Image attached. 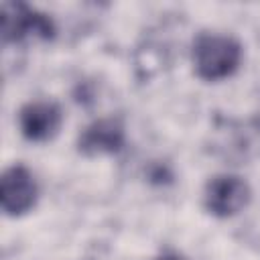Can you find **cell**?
Segmentation results:
<instances>
[{"mask_svg": "<svg viewBox=\"0 0 260 260\" xmlns=\"http://www.w3.org/2000/svg\"><path fill=\"white\" fill-rule=\"evenodd\" d=\"M193 67L205 81H219L230 77L242 61V45L230 35L201 32L193 41Z\"/></svg>", "mask_w": 260, "mask_h": 260, "instance_id": "1", "label": "cell"}, {"mask_svg": "<svg viewBox=\"0 0 260 260\" xmlns=\"http://www.w3.org/2000/svg\"><path fill=\"white\" fill-rule=\"evenodd\" d=\"M26 37H37L43 41L53 39L55 37L53 20L47 14L22 2H4L2 4V41L16 43Z\"/></svg>", "mask_w": 260, "mask_h": 260, "instance_id": "2", "label": "cell"}, {"mask_svg": "<svg viewBox=\"0 0 260 260\" xmlns=\"http://www.w3.org/2000/svg\"><path fill=\"white\" fill-rule=\"evenodd\" d=\"M39 187L32 173L22 165H12L0 179V205L10 217H18L30 211L37 203Z\"/></svg>", "mask_w": 260, "mask_h": 260, "instance_id": "3", "label": "cell"}, {"mask_svg": "<svg viewBox=\"0 0 260 260\" xmlns=\"http://www.w3.org/2000/svg\"><path fill=\"white\" fill-rule=\"evenodd\" d=\"M205 209L217 217H232L250 203V187L236 175H217L205 185Z\"/></svg>", "mask_w": 260, "mask_h": 260, "instance_id": "4", "label": "cell"}, {"mask_svg": "<svg viewBox=\"0 0 260 260\" xmlns=\"http://www.w3.org/2000/svg\"><path fill=\"white\" fill-rule=\"evenodd\" d=\"M63 122V112L59 104L49 100H37L28 102L18 112V126L26 140L32 142H45L51 140Z\"/></svg>", "mask_w": 260, "mask_h": 260, "instance_id": "5", "label": "cell"}, {"mask_svg": "<svg viewBox=\"0 0 260 260\" xmlns=\"http://www.w3.org/2000/svg\"><path fill=\"white\" fill-rule=\"evenodd\" d=\"M124 140H126L124 126L118 118H100L81 132L77 146L87 156L114 154L122 150Z\"/></svg>", "mask_w": 260, "mask_h": 260, "instance_id": "6", "label": "cell"}, {"mask_svg": "<svg viewBox=\"0 0 260 260\" xmlns=\"http://www.w3.org/2000/svg\"><path fill=\"white\" fill-rule=\"evenodd\" d=\"M154 260H185V258H181V256L175 254V252H165V254H160V256L154 258Z\"/></svg>", "mask_w": 260, "mask_h": 260, "instance_id": "7", "label": "cell"}]
</instances>
